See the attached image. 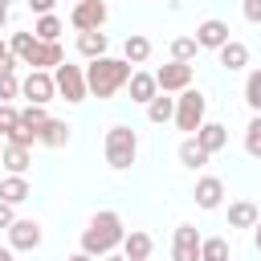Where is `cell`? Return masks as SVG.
Returning a JSON list of instances; mask_svg holds the SVG:
<instances>
[{
  "label": "cell",
  "mask_w": 261,
  "mask_h": 261,
  "mask_svg": "<svg viewBox=\"0 0 261 261\" xmlns=\"http://www.w3.org/2000/svg\"><path fill=\"white\" fill-rule=\"evenodd\" d=\"M122 237H126L122 216L110 212V208H102V212H94L90 224L82 228V253H90L94 261H98V257H110V253L122 245Z\"/></svg>",
  "instance_id": "1"
},
{
  "label": "cell",
  "mask_w": 261,
  "mask_h": 261,
  "mask_svg": "<svg viewBox=\"0 0 261 261\" xmlns=\"http://www.w3.org/2000/svg\"><path fill=\"white\" fill-rule=\"evenodd\" d=\"M130 73H135V65H126L122 57H94L90 65H86V90L94 94V98H114L126 82H130Z\"/></svg>",
  "instance_id": "2"
},
{
  "label": "cell",
  "mask_w": 261,
  "mask_h": 261,
  "mask_svg": "<svg viewBox=\"0 0 261 261\" xmlns=\"http://www.w3.org/2000/svg\"><path fill=\"white\" fill-rule=\"evenodd\" d=\"M102 151H106V163L114 167V171H126L135 159H139V135L130 130V126H110L106 130V143H102Z\"/></svg>",
  "instance_id": "3"
},
{
  "label": "cell",
  "mask_w": 261,
  "mask_h": 261,
  "mask_svg": "<svg viewBox=\"0 0 261 261\" xmlns=\"http://www.w3.org/2000/svg\"><path fill=\"white\" fill-rule=\"evenodd\" d=\"M204 114H208V98H204V90H196V86H188V90H184V94L175 98V118H171V122H175L179 130H188V135H196V130H200V126L208 122Z\"/></svg>",
  "instance_id": "4"
},
{
  "label": "cell",
  "mask_w": 261,
  "mask_h": 261,
  "mask_svg": "<svg viewBox=\"0 0 261 261\" xmlns=\"http://www.w3.org/2000/svg\"><path fill=\"white\" fill-rule=\"evenodd\" d=\"M53 86H57V94L65 98V102H86V69L82 65H69V61H61L57 69H53Z\"/></svg>",
  "instance_id": "5"
},
{
  "label": "cell",
  "mask_w": 261,
  "mask_h": 261,
  "mask_svg": "<svg viewBox=\"0 0 261 261\" xmlns=\"http://www.w3.org/2000/svg\"><path fill=\"white\" fill-rule=\"evenodd\" d=\"M106 16H110L106 0H77L73 12H69V24H73L77 33H98V29L106 24Z\"/></svg>",
  "instance_id": "6"
},
{
  "label": "cell",
  "mask_w": 261,
  "mask_h": 261,
  "mask_svg": "<svg viewBox=\"0 0 261 261\" xmlns=\"http://www.w3.org/2000/svg\"><path fill=\"white\" fill-rule=\"evenodd\" d=\"M155 86H159V94H184V90L192 86V65H188V61H167V65H159V69H155Z\"/></svg>",
  "instance_id": "7"
},
{
  "label": "cell",
  "mask_w": 261,
  "mask_h": 261,
  "mask_svg": "<svg viewBox=\"0 0 261 261\" xmlns=\"http://www.w3.org/2000/svg\"><path fill=\"white\" fill-rule=\"evenodd\" d=\"M20 94H24L33 106H45V102H53V98H57L53 73H45V69H29V73H24V82H20Z\"/></svg>",
  "instance_id": "8"
},
{
  "label": "cell",
  "mask_w": 261,
  "mask_h": 261,
  "mask_svg": "<svg viewBox=\"0 0 261 261\" xmlns=\"http://www.w3.org/2000/svg\"><path fill=\"white\" fill-rule=\"evenodd\" d=\"M41 224L37 220H24V216H16L12 220V228H8V249L12 253H33V249H41Z\"/></svg>",
  "instance_id": "9"
},
{
  "label": "cell",
  "mask_w": 261,
  "mask_h": 261,
  "mask_svg": "<svg viewBox=\"0 0 261 261\" xmlns=\"http://www.w3.org/2000/svg\"><path fill=\"white\" fill-rule=\"evenodd\" d=\"M200 232L196 224H179L175 228V241H171V261H200Z\"/></svg>",
  "instance_id": "10"
},
{
  "label": "cell",
  "mask_w": 261,
  "mask_h": 261,
  "mask_svg": "<svg viewBox=\"0 0 261 261\" xmlns=\"http://www.w3.org/2000/svg\"><path fill=\"white\" fill-rule=\"evenodd\" d=\"M224 41H232V37H228V20L208 16V20L196 24V45H200V49H220Z\"/></svg>",
  "instance_id": "11"
},
{
  "label": "cell",
  "mask_w": 261,
  "mask_h": 261,
  "mask_svg": "<svg viewBox=\"0 0 261 261\" xmlns=\"http://www.w3.org/2000/svg\"><path fill=\"white\" fill-rule=\"evenodd\" d=\"M196 208H204V212H216L220 204H224V179H216V175H204V179H196Z\"/></svg>",
  "instance_id": "12"
},
{
  "label": "cell",
  "mask_w": 261,
  "mask_h": 261,
  "mask_svg": "<svg viewBox=\"0 0 261 261\" xmlns=\"http://www.w3.org/2000/svg\"><path fill=\"white\" fill-rule=\"evenodd\" d=\"M192 139H196L208 155H216V151H224V147H228V126H224V122H204Z\"/></svg>",
  "instance_id": "13"
},
{
  "label": "cell",
  "mask_w": 261,
  "mask_h": 261,
  "mask_svg": "<svg viewBox=\"0 0 261 261\" xmlns=\"http://www.w3.org/2000/svg\"><path fill=\"white\" fill-rule=\"evenodd\" d=\"M122 257L126 261H147L151 257V249H155V241H151V232H139V228H130L126 237H122Z\"/></svg>",
  "instance_id": "14"
},
{
  "label": "cell",
  "mask_w": 261,
  "mask_h": 261,
  "mask_svg": "<svg viewBox=\"0 0 261 261\" xmlns=\"http://www.w3.org/2000/svg\"><path fill=\"white\" fill-rule=\"evenodd\" d=\"M61 61H65L61 41H41V45H37V53H33V61H29V69H45V73H53Z\"/></svg>",
  "instance_id": "15"
},
{
  "label": "cell",
  "mask_w": 261,
  "mask_h": 261,
  "mask_svg": "<svg viewBox=\"0 0 261 261\" xmlns=\"http://www.w3.org/2000/svg\"><path fill=\"white\" fill-rule=\"evenodd\" d=\"M29 196H33V184H29L24 175H0V200H4V204L16 208V204H24Z\"/></svg>",
  "instance_id": "16"
},
{
  "label": "cell",
  "mask_w": 261,
  "mask_h": 261,
  "mask_svg": "<svg viewBox=\"0 0 261 261\" xmlns=\"http://www.w3.org/2000/svg\"><path fill=\"white\" fill-rule=\"evenodd\" d=\"M216 57H220V65H224L228 73H237V69L249 65V45H245V41H224V45L216 49Z\"/></svg>",
  "instance_id": "17"
},
{
  "label": "cell",
  "mask_w": 261,
  "mask_h": 261,
  "mask_svg": "<svg viewBox=\"0 0 261 261\" xmlns=\"http://www.w3.org/2000/svg\"><path fill=\"white\" fill-rule=\"evenodd\" d=\"M126 90H130V102H143V106L159 94L155 73H147V69H135V73H130V82H126Z\"/></svg>",
  "instance_id": "18"
},
{
  "label": "cell",
  "mask_w": 261,
  "mask_h": 261,
  "mask_svg": "<svg viewBox=\"0 0 261 261\" xmlns=\"http://www.w3.org/2000/svg\"><path fill=\"white\" fill-rule=\"evenodd\" d=\"M29 163H33V151H29V147H12V143H4V151H0V167H4L8 175H24Z\"/></svg>",
  "instance_id": "19"
},
{
  "label": "cell",
  "mask_w": 261,
  "mask_h": 261,
  "mask_svg": "<svg viewBox=\"0 0 261 261\" xmlns=\"http://www.w3.org/2000/svg\"><path fill=\"white\" fill-rule=\"evenodd\" d=\"M37 143H41V147H53V151L65 147V143H69V122H65V118H49V122L37 130Z\"/></svg>",
  "instance_id": "20"
},
{
  "label": "cell",
  "mask_w": 261,
  "mask_h": 261,
  "mask_svg": "<svg viewBox=\"0 0 261 261\" xmlns=\"http://www.w3.org/2000/svg\"><path fill=\"white\" fill-rule=\"evenodd\" d=\"M257 220H261V212H257L253 200H232L228 204V228H253Z\"/></svg>",
  "instance_id": "21"
},
{
  "label": "cell",
  "mask_w": 261,
  "mask_h": 261,
  "mask_svg": "<svg viewBox=\"0 0 261 261\" xmlns=\"http://www.w3.org/2000/svg\"><path fill=\"white\" fill-rule=\"evenodd\" d=\"M106 49H110V37L98 29V33H77V53L86 57V61H94V57H106Z\"/></svg>",
  "instance_id": "22"
},
{
  "label": "cell",
  "mask_w": 261,
  "mask_h": 261,
  "mask_svg": "<svg viewBox=\"0 0 261 261\" xmlns=\"http://www.w3.org/2000/svg\"><path fill=\"white\" fill-rule=\"evenodd\" d=\"M147 57H151V41H147L143 33H130V37L122 41V61H126V65H143Z\"/></svg>",
  "instance_id": "23"
},
{
  "label": "cell",
  "mask_w": 261,
  "mask_h": 261,
  "mask_svg": "<svg viewBox=\"0 0 261 261\" xmlns=\"http://www.w3.org/2000/svg\"><path fill=\"white\" fill-rule=\"evenodd\" d=\"M147 118H151L155 126L171 122V118H175V98H171V94H155V98L147 102Z\"/></svg>",
  "instance_id": "24"
},
{
  "label": "cell",
  "mask_w": 261,
  "mask_h": 261,
  "mask_svg": "<svg viewBox=\"0 0 261 261\" xmlns=\"http://www.w3.org/2000/svg\"><path fill=\"white\" fill-rule=\"evenodd\" d=\"M37 45H41V41H37L33 33H12V37H8V53H12L16 61H24V65L33 61V53H37Z\"/></svg>",
  "instance_id": "25"
},
{
  "label": "cell",
  "mask_w": 261,
  "mask_h": 261,
  "mask_svg": "<svg viewBox=\"0 0 261 261\" xmlns=\"http://www.w3.org/2000/svg\"><path fill=\"white\" fill-rule=\"evenodd\" d=\"M208 159H212V155H208V151H204V147H200V143H196L192 135H188V139L179 143V163H184V167H192V171H200V167H204Z\"/></svg>",
  "instance_id": "26"
},
{
  "label": "cell",
  "mask_w": 261,
  "mask_h": 261,
  "mask_svg": "<svg viewBox=\"0 0 261 261\" xmlns=\"http://www.w3.org/2000/svg\"><path fill=\"white\" fill-rule=\"evenodd\" d=\"M61 29H65V24H61V16H57V12H45V16H37L33 37H37V41H57V37H61Z\"/></svg>",
  "instance_id": "27"
},
{
  "label": "cell",
  "mask_w": 261,
  "mask_h": 261,
  "mask_svg": "<svg viewBox=\"0 0 261 261\" xmlns=\"http://www.w3.org/2000/svg\"><path fill=\"white\" fill-rule=\"evenodd\" d=\"M200 261H228V241L224 237H204L200 241Z\"/></svg>",
  "instance_id": "28"
},
{
  "label": "cell",
  "mask_w": 261,
  "mask_h": 261,
  "mask_svg": "<svg viewBox=\"0 0 261 261\" xmlns=\"http://www.w3.org/2000/svg\"><path fill=\"white\" fill-rule=\"evenodd\" d=\"M245 102L253 114H261V69H249L245 73Z\"/></svg>",
  "instance_id": "29"
},
{
  "label": "cell",
  "mask_w": 261,
  "mask_h": 261,
  "mask_svg": "<svg viewBox=\"0 0 261 261\" xmlns=\"http://www.w3.org/2000/svg\"><path fill=\"white\" fill-rule=\"evenodd\" d=\"M196 53H200V45H196V37H175L171 41V61H196Z\"/></svg>",
  "instance_id": "30"
},
{
  "label": "cell",
  "mask_w": 261,
  "mask_h": 261,
  "mask_svg": "<svg viewBox=\"0 0 261 261\" xmlns=\"http://www.w3.org/2000/svg\"><path fill=\"white\" fill-rule=\"evenodd\" d=\"M245 151H249L253 159H261V114H253L249 126H245Z\"/></svg>",
  "instance_id": "31"
},
{
  "label": "cell",
  "mask_w": 261,
  "mask_h": 261,
  "mask_svg": "<svg viewBox=\"0 0 261 261\" xmlns=\"http://www.w3.org/2000/svg\"><path fill=\"white\" fill-rule=\"evenodd\" d=\"M45 122H49V114H45V106H33V102H29V106L20 110V126H29V130H41Z\"/></svg>",
  "instance_id": "32"
},
{
  "label": "cell",
  "mask_w": 261,
  "mask_h": 261,
  "mask_svg": "<svg viewBox=\"0 0 261 261\" xmlns=\"http://www.w3.org/2000/svg\"><path fill=\"white\" fill-rule=\"evenodd\" d=\"M4 143H12V147H29V151H33V143H37V130H29V126H12V130L4 135Z\"/></svg>",
  "instance_id": "33"
},
{
  "label": "cell",
  "mask_w": 261,
  "mask_h": 261,
  "mask_svg": "<svg viewBox=\"0 0 261 261\" xmlns=\"http://www.w3.org/2000/svg\"><path fill=\"white\" fill-rule=\"evenodd\" d=\"M12 126H20V110H16L12 102H0V139H4Z\"/></svg>",
  "instance_id": "34"
},
{
  "label": "cell",
  "mask_w": 261,
  "mask_h": 261,
  "mask_svg": "<svg viewBox=\"0 0 261 261\" xmlns=\"http://www.w3.org/2000/svg\"><path fill=\"white\" fill-rule=\"evenodd\" d=\"M20 94V82H16V73H4L0 77V102H12Z\"/></svg>",
  "instance_id": "35"
},
{
  "label": "cell",
  "mask_w": 261,
  "mask_h": 261,
  "mask_svg": "<svg viewBox=\"0 0 261 261\" xmlns=\"http://www.w3.org/2000/svg\"><path fill=\"white\" fill-rule=\"evenodd\" d=\"M241 12L249 24H261V0H241Z\"/></svg>",
  "instance_id": "36"
},
{
  "label": "cell",
  "mask_w": 261,
  "mask_h": 261,
  "mask_svg": "<svg viewBox=\"0 0 261 261\" xmlns=\"http://www.w3.org/2000/svg\"><path fill=\"white\" fill-rule=\"evenodd\" d=\"M12 220H16V208H12V204H4V200H0V228H4V232H8V228H12Z\"/></svg>",
  "instance_id": "37"
},
{
  "label": "cell",
  "mask_w": 261,
  "mask_h": 261,
  "mask_svg": "<svg viewBox=\"0 0 261 261\" xmlns=\"http://www.w3.org/2000/svg\"><path fill=\"white\" fill-rule=\"evenodd\" d=\"M24 4H29L37 16H45V12H53V4H57V0H24Z\"/></svg>",
  "instance_id": "38"
},
{
  "label": "cell",
  "mask_w": 261,
  "mask_h": 261,
  "mask_svg": "<svg viewBox=\"0 0 261 261\" xmlns=\"http://www.w3.org/2000/svg\"><path fill=\"white\" fill-rule=\"evenodd\" d=\"M16 65H20V61H16L12 53H4V57H0V77H4V73H16Z\"/></svg>",
  "instance_id": "39"
},
{
  "label": "cell",
  "mask_w": 261,
  "mask_h": 261,
  "mask_svg": "<svg viewBox=\"0 0 261 261\" xmlns=\"http://www.w3.org/2000/svg\"><path fill=\"white\" fill-rule=\"evenodd\" d=\"M65 261H94V257H90V253H82V249H77V253H69V257H65Z\"/></svg>",
  "instance_id": "40"
},
{
  "label": "cell",
  "mask_w": 261,
  "mask_h": 261,
  "mask_svg": "<svg viewBox=\"0 0 261 261\" xmlns=\"http://www.w3.org/2000/svg\"><path fill=\"white\" fill-rule=\"evenodd\" d=\"M253 241H257V253H261V220L253 224Z\"/></svg>",
  "instance_id": "41"
},
{
  "label": "cell",
  "mask_w": 261,
  "mask_h": 261,
  "mask_svg": "<svg viewBox=\"0 0 261 261\" xmlns=\"http://www.w3.org/2000/svg\"><path fill=\"white\" fill-rule=\"evenodd\" d=\"M4 24H8V8L0 4V29H4Z\"/></svg>",
  "instance_id": "42"
},
{
  "label": "cell",
  "mask_w": 261,
  "mask_h": 261,
  "mask_svg": "<svg viewBox=\"0 0 261 261\" xmlns=\"http://www.w3.org/2000/svg\"><path fill=\"white\" fill-rule=\"evenodd\" d=\"M102 261H126V257H122V253H110V257H102Z\"/></svg>",
  "instance_id": "43"
},
{
  "label": "cell",
  "mask_w": 261,
  "mask_h": 261,
  "mask_svg": "<svg viewBox=\"0 0 261 261\" xmlns=\"http://www.w3.org/2000/svg\"><path fill=\"white\" fill-rule=\"evenodd\" d=\"M0 261H12V249H0Z\"/></svg>",
  "instance_id": "44"
},
{
  "label": "cell",
  "mask_w": 261,
  "mask_h": 261,
  "mask_svg": "<svg viewBox=\"0 0 261 261\" xmlns=\"http://www.w3.org/2000/svg\"><path fill=\"white\" fill-rule=\"evenodd\" d=\"M4 53H8V41H4V37H0V57H4Z\"/></svg>",
  "instance_id": "45"
},
{
  "label": "cell",
  "mask_w": 261,
  "mask_h": 261,
  "mask_svg": "<svg viewBox=\"0 0 261 261\" xmlns=\"http://www.w3.org/2000/svg\"><path fill=\"white\" fill-rule=\"evenodd\" d=\"M0 4H4V8H8V4H12V0H0Z\"/></svg>",
  "instance_id": "46"
},
{
  "label": "cell",
  "mask_w": 261,
  "mask_h": 261,
  "mask_svg": "<svg viewBox=\"0 0 261 261\" xmlns=\"http://www.w3.org/2000/svg\"><path fill=\"white\" fill-rule=\"evenodd\" d=\"M0 151H4V139H0Z\"/></svg>",
  "instance_id": "47"
}]
</instances>
